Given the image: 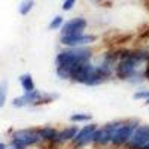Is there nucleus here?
<instances>
[{
  "mask_svg": "<svg viewBox=\"0 0 149 149\" xmlns=\"http://www.w3.org/2000/svg\"><path fill=\"white\" fill-rule=\"evenodd\" d=\"M90 57H91L90 49L79 48V46H73V48L66 49V51L58 52V55H57V74L61 79H69L72 67L79 64V63H84V61H88Z\"/></svg>",
  "mask_w": 149,
  "mask_h": 149,
  "instance_id": "f257e3e1",
  "label": "nucleus"
},
{
  "mask_svg": "<svg viewBox=\"0 0 149 149\" xmlns=\"http://www.w3.org/2000/svg\"><path fill=\"white\" fill-rule=\"evenodd\" d=\"M57 95H45L40 91H30V93H24L21 97H17L12 104L15 107H22V106H27V104H42V103H49L52 102Z\"/></svg>",
  "mask_w": 149,
  "mask_h": 149,
  "instance_id": "f03ea898",
  "label": "nucleus"
},
{
  "mask_svg": "<svg viewBox=\"0 0 149 149\" xmlns=\"http://www.w3.org/2000/svg\"><path fill=\"white\" fill-rule=\"evenodd\" d=\"M136 128H137V124H136L134 121L121 122L119 127L115 131V134H113V137H112V143H113V145H124V143H127L131 139V136H133Z\"/></svg>",
  "mask_w": 149,
  "mask_h": 149,
  "instance_id": "7ed1b4c3",
  "label": "nucleus"
},
{
  "mask_svg": "<svg viewBox=\"0 0 149 149\" xmlns=\"http://www.w3.org/2000/svg\"><path fill=\"white\" fill-rule=\"evenodd\" d=\"M40 139L39 130H18L12 134V143H18L26 148L37 143Z\"/></svg>",
  "mask_w": 149,
  "mask_h": 149,
  "instance_id": "20e7f679",
  "label": "nucleus"
},
{
  "mask_svg": "<svg viewBox=\"0 0 149 149\" xmlns=\"http://www.w3.org/2000/svg\"><path fill=\"white\" fill-rule=\"evenodd\" d=\"M94 66L90 64L88 61H84V63H79L76 66L72 67V72H70V79L76 81L79 84H86L88 78L91 76V73L94 72Z\"/></svg>",
  "mask_w": 149,
  "mask_h": 149,
  "instance_id": "39448f33",
  "label": "nucleus"
},
{
  "mask_svg": "<svg viewBox=\"0 0 149 149\" xmlns=\"http://www.w3.org/2000/svg\"><path fill=\"white\" fill-rule=\"evenodd\" d=\"M119 124L121 122H112V124H107V125H104L102 128H97L94 133L93 142L100 143V145H106V143L112 142V137H113L116 128L119 127Z\"/></svg>",
  "mask_w": 149,
  "mask_h": 149,
  "instance_id": "423d86ee",
  "label": "nucleus"
},
{
  "mask_svg": "<svg viewBox=\"0 0 149 149\" xmlns=\"http://www.w3.org/2000/svg\"><path fill=\"white\" fill-rule=\"evenodd\" d=\"M130 142L131 149H143L149 143V125H140L136 128Z\"/></svg>",
  "mask_w": 149,
  "mask_h": 149,
  "instance_id": "0eeeda50",
  "label": "nucleus"
},
{
  "mask_svg": "<svg viewBox=\"0 0 149 149\" xmlns=\"http://www.w3.org/2000/svg\"><path fill=\"white\" fill-rule=\"evenodd\" d=\"M95 40V36L93 34H72V36H61V43L69 46V48H73V46H81V45H88V43H93Z\"/></svg>",
  "mask_w": 149,
  "mask_h": 149,
  "instance_id": "6e6552de",
  "label": "nucleus"
},
{
  "mask_svg": "<svg viewBox=\"0 0 149 149\" xmlns=\"http://www.w3.org/2000/svg\"><path fill=\"white\" fill-rule=\"evenodd\" d=\"M86 27V21L84 18H73L63 24L61 27V36H72V34H79Z\"/></svg>",
  "mask_w": 149,
  "mask_h": 149,
  "instance_id": "1a4fd4ad",
  "label": "nucleus"
},
{
  "mask_svg": "<svg viewBox=\"0 0 149 149\" xmlns=\"http://www.w3.org/2000/svg\"><path fill=\"white\" fill-rule=\"evenodd\" d=\"M95 130H97L95 124H88L86 127H84L81 131H78L76 136H74V139H73L74 145H76V146H84V145H86V143L93 142V137H94Z\"/></svg>",
  "mask_w": 149,
  "mask_h": 149,
  "instance_id": "9d476101",
  "label": "nucleus"
},
{
  "mask_svg": "<svg viewBox=\"0 0 149 149\" xmlns=\"http://www.w3.org/2000/svg\"><path fill=\"white\" fill-rule=\"evenodd\" d=\"M78 127L76 125H72V127H67L64 128L63 131H60L57 134V137H55V142L57 143H63V142H67V140H72L74 139V136L78 134Z\"/></svg>",
  "mask_w": 149,
  "mask_h": 149,
  "instance_id": "9b49d317",
  "label": "nucleus"
},
{
  "mask_svg": "<svg viewBox=\"0 0 149 149\" xmlns=\"http://www.w3.org/2000/svg\"><path fill=\"white\" fill-rule=\"evenodd\" d=\"M19 84L22 86L24 93H30V91H34V82H33V78L30 73H26V74H21L19 76Z\"/></svg>",
  "mask_w": 149,
  "mask_h": 149,
  "instance_id": "f8f14e48",
  "label": "nucleus"
},
{
  "mask_svg": "<svg viewBox=\"0 0 149 149\" xmlns=\"http://www.w3.org/2000/svg\"><path fill=\"white\" fill-rule=\"evenodd\" d=\"M39 134H40V137L45 139V140H55L58 133L54 128H51V127H45V128H40L39 130Z\"/></svg>",
  "mask_w": 149,
  "mask_h": 149,
  "instance_id": "ddd939ff",
  "label": "nucleus"
},
{
  "mask_svg": "<svg viewBox=\"0 0 149 149\" xmlns=\"http://www.w3.org/2000/svg\"><path fill=\"white\" fill-rule=\"evenodd\" d=\"M34 6V0H22L19 5V14L21 15H27L29 12L33 9Z\"/></svg>",
  "mask_w": 149,
  "mask_h": 149,
  "instance_id": "4468645a",
  "label": "nucleus"
},
{
  "mask_svg": "<svg viewBox=\"0 0 149 149\" xmlns=\"http://www.w3.org/2000/svg\"><path fill=\"white\" fill-rule=\"evenodd\" d=\"M6 97H8V82L3 81L2 84H0V107L5 106Z\"/></svg>",
  "mask_w": 149,
  "mask_h": 149,
  "instance_id": "2eb2a0df",
  "label": "nucleus"
},
{
  "mask_svg": "<svg viewBox=\"0 0 149 149\" xmlns=\"http://www.w3.org/2000/svg\"><path fill=\"white\" fill-rule=\"evenodd\" d=\"M93 116L90 113H74L70 116V121L73 122H86V121H90Z\"/></svg>",
  "mask_w": 149,
  "mask_h": 149,
  "instance_id": "dca6fc26",
  "label": "nucleus"
},
{
  "mask_svg": "<svg viewBox=\"0 0 149 149\" xmlns=\"http://www.w3.org/2000/svg\"><path fill=\"white\" fill-rule=\"evenodd\" d=\"M63 27V17H55L49 22V30H58Z\"/></svg>",
  "mask_w": 149,
  "mask_h": 149,
  "instance_id": "f3484780",
  "label": "nucleus"
},
{
  "mask_svg": "<svg viewBox=\"0 0 149 149\" xmlns=\"http://www.w3.org/2000/svg\"><path fill=\"white\" fill-rule=\"evenodd\" d=\"M136 100H146V98L149 97V91H146V90H142V91H137L134 95H133Z\"/></svg>",
  "mask_w": 149,
  "mask_h": 149,
  "instance_id": "a211bd4d",
  "label": "nucleus"
},
{
  "mask_svg": "<svg viewBox=\"0 0 149 149\" xmlns=\"http://www.w3.org/2000/svg\"><path fill=\"white\" fill-rule=\"evenodd\" d=\"M74 3H76V0H64L63 2V10H70L74 6Z\"/></svg>",
  "mask_w": 149,
  "mask_h": 149,
  "instance_id": "6ab92c4d",
  "label": "nucleus"
},
{
  "mask_svg": "<svg viewBox=\"0 0 149 149\" xmlns=\"http://www.w3.org/2000/svg\"><path fill=\"white\" fill-rule=\"evenodd\" d=\"M10 149H26V146H22V145H18V143H12Z\"/></svg>",
  "mask_w": 149,
  "mask_h": 149,
  "instance_id": "aec40b11",
  "label": "nucleus"
},
{
  "mask_svg": "<svg viewBox=\"0 0 149 149\" xmlns=\"http://www.w3.org/2000/svg\"><path fill=\"white\" fill-rule=\"evenodd\" d=\"M0 149H6V145L5 143H0Z\"/></svg>",
  "mask_w": 149,
  "mask_h": 149,
  "instance_id": "412c9836",
  "label": "nucleus"
},
{
  "mask_svg": "<svg viewBox=\"0 0 149 149\" xmlns=\"http://www.w3.org/2000/svg\"><path fill=\"white\" fill-rule=\"evenodd\" d=\"M145 102H146V104H149V97L146 98V100H145Z\"/></svg>",
  "mask_w": 149,
  "mask_h": 149,
  "instance_id": "4be33fe9",
  "label": "nucleus"
},
{
  "mask_svg": "<svg viewBox=\"0 0 149 149\" xmlns=\"http://www.w3.org/2000/svg\"><path fill=\"white\" fill-rule=\"evenodd\" d=\"M143 149H149V143H148V145H146V146H145Z\"/></svg>",
  "mask_w": 149,
  "mask_h": 149,
  "instance_id": "5701e85b",
  "label": "nucleus"
},
{
  "mask_svg": "<svg viewBox=\"0 0 149 149\" xmlns=\"http://www.w3.org/2000/svg\"><path fill=\"white\" fill-rule=\"evenodd\" d=\"M94 2H102V0H94Z\"/></svg>",
  "mask_w": 149,
  "mask_h": 149,
  "instance_id": "b1692460",
  "label": "nucleus"
}]
</instances>
